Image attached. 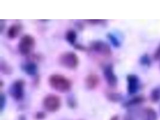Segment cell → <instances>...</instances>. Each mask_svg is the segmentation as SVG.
Wrapping results in <instances>:
<instances>
[{
	"label": "cell",
	"mask_w": 160,
	"mask_h": 120,
	"mask_svg": "<svg viewBox=\"0 0 160 120\" xmlns=\"http://www.w3.org/2000/svg\"><path fill=\"white\" fill-rule=\"evenodd\" d=\"M88 23L92 25H98V24H102L106 22L105 20H100V19H89L86 20Z\"/></svg>",
	"instance_id": "7402d4cb"
},
{
	"label": "cell",
	"mask_w": 160,
	"mask_h": 120,
	"mask_svg": "<svg viewBox=\"0 0 160 120\" xmlns=\"http://www.w3.org/2000/svg\"><path fill=\"white\" fill-rule=\"evenodd\" d=\"M103 75L109 87L112 88H115L117 87L118 82V79L114 72V68L113 64H109L104 67L103 69Z\"/></svg>",
	"instance_id": "52a82bcc"
},
{
	"label": "cell",
	"mask_w": 160,
	"mask_h": 120,
	"mask_svg": "<svg viewBox=\"0 0 160 120\" xmlns=\"http://www.w3.org/2000/svg\"><path fill=\"white\" fill-rule=\"evenodd\" d=\"M77 38H78L77 32L74 30H69L66 31L65 38L66 41L70 45H75Z\"/></svg>",
	"instance_id": "9a60e30c"
},
{
	"label": "cell",
	"mask_w": 160,
	"mask_h": 120,
	"mask_svg": "<svg viewBox=\"0 0 160 120\" xmlns=\"http://www.w3.org/2000/svg\"><path fill=\"white\" fill-rule=\"evenodd\" d=\"M61 98L56 94H49L43 99L42 104L44 109L49 112H56L61 106Z\"/></svg>",
	"instance_id": "277c9868"
},
{
	"label": "cell",
	"mask_w": 160,
	"mask_h": 120,
	"mask_svg": "<svg viewBox=\"0 0 160 120\" xmlns=\"http://www.w3.org/2000/svg\"><path fill=\"white\" fill-rule=\"evenodd\" d=\"M6 95L1 92V96H0V106H1V111H2L5 105H6Z\"/></svg>",
	"instance_id": "44dd1931"
},
{
	"label": "cell",
	"mask_w": 160,
	"mask_h": 120,
	"mask_svg": "<svg viewBox=\"0 0 160 120\" xmlns=\"http://www.w3.org/2000/svg\"><path fill=\"white\" fill-rule=\"evenodd\" d=\"M110 120H118V117L117 115H115V116L113 117Z\"/></svg>",
	"instance_id": "83f0119b"
},
{
	"label": "cell",
	"mask_w": 160,
	"mask_h": 120,
	"mask_svg": "<svg viewBox=\"0 0 160 120\" xmlns=\"http://www.w3.org/2000/svg\"><path fill=\"white\" fill-rule=\"evenodd\" d=\"M21 68L26 74L29 76H36L38 70V66L36 62L30 61L23 64Z\"/></svg>",
	"instance_id": "8fae6325"
},
{
	"label": "cell",
	"mask_w": 160,
	"mask_h": 120,
	"mask_svg": "<svg viewBox=\"0 0 160 120\" xmlns=\"http://www.w3.org/2000/svg\"><path fill=\"white\" fill-rule=\"evenodd\" d=\"M153 58L156 61H160V44L158 45V46L156 49L155 51L154 52Z\"/></svg>",
	"instance_id": "603a6c76"
},
{
	"label": "cell",
	"mask_w": 160,
	"mask_h": 120,
	"mask_svg": "<svg viewBox=\"0 0 160 120\" xmlns=\"http://www.w3.org/2000/svg\"><path fill=\"white\" fill-rule=\"evenodd\" d=\"M127 92L129 95L136 94L140 90V82L138 76L134 74H129L127 76Z\"/></svg>",
	"instance_id": "ba28073f"
},
{
	"label": "cell",
	"mask_w": 160,
	"mask_h": 120,
	"mask_svg": "<svg viewBox=\"0 0 160 120\" xmlns=\"http://www.w3.org/2000/svg\"><path fill=\"white\" fill-rule=\"evenodd\" d=\"M143 117L145 120H157L158 115L152 108L148 107L143 111Z\"/></svg>",
	"instance_id": "5bb4252c"
},
{
	"label": "cell",
	"mask_w": 160,
	"mask_h": 120,
	"mask_svg": "<svg viewBox=\"0 0 160 120\" xmlns=\"http://www.w3.org/2000/svg\"><path fill=\"white\" fill-rule=\"evenodd\" d=\"M48 82L52 89L63 93L69 92L73 87V82L70 79L64 75L58 73L50 75Z\"/></svg>",
	"instance_id": "6da1fadb"
},
{
	"label": "cell",
	"mask_w": 160,
	"mask_h": 120,
	"mask_svg": "<svg viewBox=\"0 0 160 120\" xmlns=\"http://www.w3.org/2000/svg\"><path fill=\"white\" fill-rule=\"evenodd\" d=\"M150 100L152 103H157L160 101V86L153 88L150 93Z\"/></svg>",
	"instance_id": "2e32d148"
},
{
	"label": "cell",
	"mask_w": 160,
	"mask_h": 120,
	"mask_svg": "<svg viewBox=\"0 0 160 120\" xmlns=\"http://www.w3.org/2000/svg\"><path fill=\"white\" fill-rule=\"evenodd\" d=\"M4 21L3 20H1V22H0V30H1V32H2L3 31L5 28V26H6V22H3Z\"/></svg>",
	"instance_id": "4316f807"
},
{
	"label": "cell",
	"mask_w": 160,
	"mask_h": 120,
	"mask_svg": "<svg viewBox=\"0 0 160 120\" xmlns=\"http://www.w3.org/2000/svg\"><path fill=\"white\" fill-rule=\"evenodd\" d=\"M58 62L63 68L69 70H74L78 68L79 64V58L76 53L67 51L59 55Z\"/></svg>",
	"instance_id": "7a4b0ae2"
},
{
	"label": "cell",
	"mask_w": 160,
	"mask_h": 120,
	"mask_svg": "<svg viewBox=\"0 0 160 120\" xmlns=\"http://www.w3.org/2000/svg\"><path fill=\"white\" fill-rule=\"evenodd\" d=\"M101 82L100 76L96 73H90L85 78V85L88 90H94L98 88Z\"/></svg>",
	"instance_id": "9c48e42d"
},
{
	"label": "cell",
	"mask_w": 160,
	"mask_h": 120,
	"mask_svg": "<svg viewBox=\"0 0 160 120\" xmlns=\"http://www.w3.org/2000/svg\"><path fill=\"white\" fill-rule=\"evenodd\" d=\"M25 81L23 79H17L12 83L9 88V94L16 101H21L25 95Z\"/></svg>",
	"instance_id": "5b68a950"
},
{
	"label": "cell",
	"mask_w": 160,
	"mask_h": 120,
	"mask_svg": "<svg viewBox=\"0 0 160 120\" xmlns=\"http://www.w3.org/2000/svg\"><path fill=\"white\" fill-rule=\"evenodd\" d=\"M67 103L68 106V107L70 108L71 109L76 108L77 105H78L76 100L75 99V98H74L73 97L68 98L67 100Z\"/></svg>",
	"instance_id": "ffe728a7"
},
{
	"label": "cell",
	"mask_w": 160,
	"mask_h": 120,
	"mask_svg": "<svg viewBox=\"0 0 160 120\" xmlns=\"http://www.w3.org/2000/svg\"><path fill=\"white\" fill-rule=\"evenodd\" d=\"M23 27L19 23H15L9 27L7 31V36L9 39H15L21 32Z\"/></svg>",
	"instance_id": "30bf717a"
},
{
	"label": "cell",
	"mask_w": 160,
	"mask_h": 120,
	"mask_svg": "<svg viewBox=\"0 0 160 120\" xmlns=\"http://www.w3.org/2000/svg\"><path fill=\"white\" fill-rule=\"evenodd\" d=\"M74 48L75 49L80 51H87L88 48L83 45L80 44H75L74 45Z\"/></svg>",
	"instance_id": "cb8c5ba5"
},
{
	"label": "cell",
	"mask_w": 160,
	"mask_h": 120,
	"mask_svg": "<svg viewBox=\"0 0 160 120\" xmlns=\"http://www.w3.org/2000/svg\"><path fill=\"white\" fill-rule=\"evenodd\" d=\"M36 40L32 36L25 34L21 38L18 43V51L23 56L29 55L34 49Z\"/></svg>",
	"instance_id": "3957f363"
},
{
	"label": "cell",
	"mask_w": 160,
	"mask_h": 120,
	"mask_svg": "<svg viewBox=\"0 0 160 120\" xmlns=\"http://www.w3.org/2000/svg\"><path fill=\"white\" fill-rule=\"evenodd\" d=\"M1 72L6 75H10L12 73L13 68L10 65L5 61H1Z\"/></svg>",
	"instance_id": "e0dca14e"
},
{
	"label": "cell",
	"mask_w": 160,
	"mask_h": 120,
	"mask_svg": "<svg viewBox=\"0 0 160 120\" xmlns=\"http://www.w3.org/2000/svg\"><path fill=\"white\" fill-rule=\"evenodd\" d=\"M145 101L146 98L143 95H138L131 98V99L125 102L123 106L125 108H130L132 106L141 105Z\"/></svg>",
	"instance_id": "7c38bea8"
},
{
	"label": "cell",
	"mask_w": 160,
	"mask_h": 120,
	"mask_svg": "<svg viewBox=\"0 0 160 120\" xmlns=\"http://www.w3.org/2000/svg\"><path fill=\"white\" fill-rule=\"evenodd\" d=\"M90 50L106 58L112 56V51L109 45L102 40L92 41L89 46Z\"/></svg>",
	"instance_id": "8992f818"
},
{
	"label": "cell",
	"mask_w": 160,
	"mask_h": 120,
	"mask_svg": "<svg viewBox=\"0 0 160 120\" xmlns=\"http://www.w3.org/2000/svg\"><path fill=\"white\" fill-rule=\"evenodd\" d=\"M105 96L109 102L114 103L120 102L123 99V96L121 93L113 91H107L105 93Z\"/></svg>",
	"instance_id": "4fadbf2b"
},
{
	"label": "cell",
	"mask_w": 160,
	"mask_h": 120,
	"mask_svg": "<svg viewBox=\"0 0 160 120\" xmlns=\"http://www.w3.org/2000/svg\"><path fill=\"white\" fill-rule=\"evenodd\" d=\"M107 38L110 40V42L112 43V44L113 45L115 48H118L121 46V43L119 39L112 33H108L107 34Z\"/></svg>",
	"instance_id": "d6986e66"
},
{
	"label": "cell",
	"mask_w": 160,
	"mask_h": 120,
	"mask_svg": "<svg viewBox=\"0 0 160 120\" xmlns=\"http://www.w3.org/2000/svg\"><path fill=\"white\" fill-rule=\"evenodd\" d=\"M46 117V114L43 112H38L36 114V118L38 120H42Z\"/></svg>",
	"instance_id": "d4e9b609"
},
{
	"label": "cell",
	"mask_w": 160,
	"mask_h": 120,
	"mask_svg": "<svg viewBox=\"0 0 160 120\" xmlns=\"http://www.w3.org/2000/svg\"><path fill=\"white\" fill-rule=\"evenodd\" d=\"M139 62L142 66H146V67H150L152 63L151 58L147 53H145L140 57Z\"/></svg>",
	"instance_id": "ac0fdd59"
},
{
	"label": "cell",
	"mask_w": 160,
	"mask_h": 120,
	"mask_svg": "<svg viewBox=\"0 0 160 120\" xmlns=\"http://www.w3.org/2000/svg\"><path fill=\"white\" fill-rule=\"evenodd\" d=\"M40 82V76L39 75H36L34 80V85L35 86H37Z\"/></svg>",
	"instance_id": "484cf974"
}]
</instances>
